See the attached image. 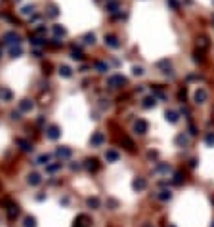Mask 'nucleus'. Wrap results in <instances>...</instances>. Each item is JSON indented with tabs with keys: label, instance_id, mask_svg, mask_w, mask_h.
<instances>
[{
	"label": "nucleus",
	"instance_id": "f257e3e1",
	"mask_svg": "<svg viewBox=\"0 0 214 227\" xmlns=\"http://www.w3.org/2000/svg\"><path fill=\"white\" fill-rule=\"evenodd\" d=\"M126 82V78L122 76V75H115V76H111L109 80H107V84L111 86V88H119V86H122Z\"/></svg>",
	"mask_w": 214,
	"mask_h": 227
},
{
	"label": "nucleus",
	"instance_id": "f03ea898",
	"mask_svg": "<svg viewBox=\"0 0 214 227\" xmlns=\"http://www.w3.org/2000/svg\"><path fill=\"white\" fill-rule=\"evenodd\" d=\"M4 40H6L8 44H21V36L17 35L15 31H12V32H6V35H4Z\"/></svg>",
	"mask_w": 214,
	"mask_h": 227
},
{
	"label": "nucleus",
	"instance_id": "7ed1b4c3",
	"mask_svg": "<svg viewBox=\"0 0 214 227\" xmlns=\"http://www.w3.org/2000/svg\"><path fill=\"white\" fill-rule=\"evenodd\" d=\"M105 46L117 50V48H120V42H119V38L113 36V35H105Z\"/></svg>",
	"mask_w": 214,
	"mask_h": 227
},
{
	"label": "nucleus",
	"instance_id": "20e7f679",
	"mask_svg": "<svg viewBox=\"0 0 214 227\" xmlns=\"http://www.w3.org/2000/svg\"><path fill=\"white\" fill-rule=\"evenodd\" d=\"M207 99H208L207 90H205V88H199L197 92H195V101H197V103H205Z\"/></svg>",
	"mask_w": 214,
	"mask_h": 227
},
{
	"label": "nucleus",
	"instance_id": "39448f33",
	"mask_svg": "<svg viewBox=\"0 0 214 227\" xmlns=\"http://www.w3.org/2000/svg\"><path fill=\"white\" fill-rule=\"evenodd\" d=\"M90 141H92V145H94V147H99V145H103L105 135L101 134V132H96V134L92 135V139H90Z\"/></svg>",
	"mask_w": 214,
	"mask_h": 227
},
{
	"label": "nucleus",
	"instance_id": "423d86ee",
	"mask_svg": "<svg viewBox=\"0 0 214 227\" xmlns=\"http://www.w3.org/2000/svg\"><path fill=\"white\" fill-rule=\"evenodd\" d=\"M21 54H23L21 44H10V55H12V58H19Z\"/></svg>",
	"mask_w": 214,
	"mask_h": 227
},
{
	"label": "nucleus",
	"instance_id": "0eeeda50",
	"mask_svg": "<svg viewBox=\"0 0 214 227\" xmlns=\"http://www.w3.org/2000/svg\"><path fill=\"white\" fill-rule=\"evenodd\" d=\"M19 111H21V113H29V111H33V101H29V99L19 101Z\"/></svg>",
	"mask_w": 214,
	"mask_h": 227
},
{
	"label": "nucleus",
	"instance_id": "6e6552de",
	"mask_svg": "<svg viewBox=\"0 0 214 227\" xmlns=\"http://www.w3.org/2000/svg\"><path fill=\"white\" fill-rule=\"evenodd\" d=\"M46 135H48L50 139H58V138H59V128H58V126H50V128L46 130Z\"/></svg>",
	"mask_w": 214,
	"mask_h": 227
},
{
	"label": "nucleus",
	"instance_id": "1a4fd4ad",
	"mask_svg": "<svg viewBox=\"0 0 214 227\" xmlns=\"http://www.w3.org/2000/svg\"><path fill=\"white\" fill-rule=\"evenodd\" d=\"M134 128H136L138 134H145V132H147V122H145V120H138Z\"/></svg>",
	"mask_w": 214,
	"mask_h": 227
},
{
	"label": "nucleus",
	"instance_id": "9d476101",
	"mask_svg": "<svg viewBox=\"0 0 214 227\" xmlns=\"http://www.w3.org/2000/svg\"><path fill=\"white\" fill-rule=\"evenodd\" d=\"M155 103H157L155 96H147V97L143 99V107H145V109H151V107H155Z\"/></svg>",
	"mask_w": 214,
	"mask_h": 227
},
{
	"label": "nucleus",
	"instance_id": "9b49d317",
	"mask_svg": "<svg viewBox=\"0 0 214 227\" xmlns=\"http://www.w3.org/2000/svg\"><path fill=\"white\" fill-rule=\"evenodd\" d=\"M8 216H10V220H14L19 216V208L15 206V204H10V208H8Z\"/></svg>",
	"mask_w": 214,
	"mask_h": 227
},
{
	"label": "nucleus",
	"instance_id": "f8f14e48",
	"mask_svg": "<svg viewBox=\"0 0 214 227\" xmlns=\"http://www.w3.org/2000/svg\"><path fill=\"white\" fill-rule=\"evenodd\" d=\"M86 168L90 170V172H96V170H98V161H96V158H88V161H86Z\"/></svg>",
	"mask_w": 214,
	"mask_h": 227
},
{
	"label": "nucleus",
	"instance_id": "ddd939ff",
	"mask_svg": "<svg viewBox=\"0 0 214 227\" xmlns=\"http://www.w3.org/2000/svg\"><path fill=\"white\" fill-rule=\"evenodd\" d=\"M145 185H147V183H145V179H142V178H138L136 181H134V189H136V191H143Z\"/></svg>",
	"mask_w": 214,
	"mask_h": 227
},
{
	"label": "nucleus",
	"instance_id": "4468645a",
	"mask_svg": "<svg viewBox=\"0 0 214 227\" xmlns=\"http://www.w3.org/2000/svg\"><path fill=\"white\" fill-rule=\"evenodd\" d=\"M19 14L21 15H33V14H35V6H23L19 10Z\"/></svg>",
	"mask_w": 214,
	"mask_h": 227
},
{
	"label": "nucleus",
	"instance_id": "2eb2a0df",
	"mask_svg": "<svg viewBox=\"0 0 214 227\" xmlns=\"http://www.w3.org/2000/svg\"><path fill=\"white\" fill-rule=\"evenodd\" d=\"M105 158H107V161H111V162H117L119 161V153L117 151H107L105 153Z\"/></svg>",
	"mask_w": 214,
	"mask_h": 227
},
{
	"label": "nucleus",
	"instance_id": "dca6fc26",
	"mask_svg": "<svg viewBox=\"0 0 214 227\" xmlns=\"http://www.w3.org/2000/svg\"><path fill=\"white\" fill-rule=\"evenodd\" d=\"M0 97H2L4 101H10V99H12V92L6 90V88H0Z\"/></svg>",
	"mask_w": 214,
	"mask_h": 227
},
{
	"label": "nucleus",
	"instance_id": "f3484780",
	"mask_svg": "<svg viewBox=\"0 0 214 227\" xmlns=\"http://www.w3.org/2000/svg\"><path fill=\"white\" fill-rule=\"evenodd\" d=\"M86 221H88L86 216H81V218L75 221V225H73V227H88V223H86Z\"/></svg>",
	"mask_w": 214,
	"mask_h": 227
},
{
	"label": "nucleus",
	"instance_id": "a211bd4d",
	"mask_svg": "<svg viewBox=\"0 0 214 227\" xmlns=\"http://www.w3.org/2000/svg\"><path fill=\"white\" fill-rule=\"evenodd\" d=\"M59 75L63 76V78H69L73 73H71V69H69V67H67V65H63V67H59Z\"/></svg>",
	"mask_w": 214,
	"mask_h": 227
},
{
	"label": "nucleus",
	"instance_id": "6ab92c4d",
	"mask_svg": "<svg viewBox=\"0 0 214 227\" xmlns=\"http://www.w3.org/2000/svg\"><path fill=\"white\" fill-rule=\"evenodd\" d=\"M96 69H98L99 73H107V71H109V65L103 63V61H98V63H96Z\"/></svg>",
	"mask_w": 214,
	"mask_h": 227
},
{
	"label": "nucleus",
	"instance_id": "aec40b11",
	"mask_svg": "<svg viewBox=\"0 0 214 227\" xmlns=\"http://www.w3.org/2000/svg\"><path fill=\"white\" fill-rule=\"evenodd\" d=\"M58 156L59 158H69L71 156V149H65V147L63 149H58Z\"/></svg>",
	"mask_w": 214,
	"mask_h": 227
},
{
	"label": "nucleus",
	"instance_id": "412c9836",
	"mask_svg": "<svg viewBox=\"0 0 214 227\" xmlns=\"http://www.w3.org/2000/svg\"><path fill=\"white\" fill-rule=\"evenodd\" d=\"M54 32H55V36H65V27H61V25H54Z\"/></svg>",
	"mask_w": 214,
	"mask_h": 227
},
{
	"label": "nucleus",
	"instance_id": "4be33fe9",
	"mask_svg": "<svg viewBox=\"0 0 214 227\" xmlns=\"http://www.w3.org/2000/svg\"><path fill=\"white\" fill-rule=\"evenodd\" d=\"M71 58L76 59V61H81V59H82V52H78L76 46H73V50H71Z\"/></svg>",
	"mask_w": 214,
	"mask_h": 227
},
{
	"label": "nucleus",
	"instance_id": "5701e85b",
	"mask_svg": "<svg viewBox=\"0 0 214 227\" xmlns=\"http://www.w3.org/2000/svg\"><path fill=\"white\" fill-rule=\"evenodd\" d=\"M29 183H31V185H38V183H40V176H38V174H31V176H29Z\"/></svg>",
	"mask_w": 214,
	"mask_h": 227
},
{
	"label": "nucleus",
	"instance_id": "b1692460",
	"mask_svg": "<svg viewBox=\"0 0 214 227\" xmlns=\"http://www.w3.org/2000/svg\"><path fill=\"white\" fill-rule=\"evenodd\" d=\"M117 10H119V2H115V0H113V2H109V4H107V12L115 14Z\"/></svg>",
	"mask_w": 214,
	"mask_h": 227
},
{
	"label": "nucleus",
	"instance_id": "393cba45",
	"mask_svg": "<svg viewBox=\"0 0 214 227\" xmlns=\"http://www.w3.org/2000/svg\"><path fill=\"white\" fill-rule=\"evenodd\" d=\"M31 44H33V46H37V48H40V46H44L46 42H42V38H38V36H33V38H31Z\"/></svg>",
	"mask_w": 214,
	"mask_h": 227
},
{
	"label": "nucleus",
	"instance_id": "a878e982",
	"mask_svg": "<svg viewBox=\"0 0 214 227\" xmlns=\"http://www.w3.org/2000/svg\"><path fill=\"white\" fill-rule=\"evenodd\" d=\"M19 145H21V149H23V151H33V145L29 141H25V139H19Z\"/></svg>",
	"mask_w": 214,
	"mask_h": 227
},
{
	"label": "nucleus",
	"instance_id": "bb28decb",
	"mask_svg": "<svg viewBox=\"0 0 214 227\" xmlns=\"http://www.w3.org/2000/svg\"><path fill=\"white\" fill-rule=\"evenodd\" d=\"M82 40H84V44H94V42H96V36L92 35V32H88V35H84Z\"/></svg>",
	"mask_w": 214,
	"mask_h": 227
},
{
	"label": "nucleus",
	"instance_id": "cd10ccee",
	"mask_svg": "<svg viewBox=\"0 0 214 227\" xmlns=\"http://www.w3.org/2000/svg\"><path fill=\"white\" fill-rule=\"evenodd\" d=\"M48 161H50V155H40L37 158V164H48Z\"/></svg>",
	"mask_w": 214,
	"mask_h": 227
},
{
	"label": "nucleus",
	"instance_id": "c85d7f7f",
	"mask_svg": "<svg viewBox=\"0 0 214 227\" xmlns=\"http://www.w3.org/2000/svg\"><path fill=\"white\" fill-rule=\"evenodd\" d=\"M166 120H170V122H178V115L174 111H168L166 113Z\"/></svg>",
	"mask_w": 214,
	"mask_h": 227
},
{
	"label": "nucleus",
	"instance_id": "c756f323",
	"mask_svg": "<svg viewBox=\"0 0 214 227\" xmlns=\"http://www.w3.org/2000/svg\"><path fill=\"white\" fill-rule=\"evenodd\" d=\"M23 227H37V221H35V218H25V223H23Z\"/></svg>",
	"mask_w": 214,
	"mask_h": 227
},
{
	"label": "nucleus",
	"instance_id": "7c9ffc66",
	"mask_svg": "<svg viewBox=\"0 0 214 227\" xmlns=\"http://www.w3.org/2000/svg\"><path fill=\"white\" fill-rule=\"evenodd\" d=\"M46 14H48V17H58V15H59L58 8H54V6H52V8H48V12H46Z\"/></svg>",
	"mask_w": 214,
	"mask_h": 227
},
{
	"label": "nucleus",
	"instance_id": "2f4dec72",
	"mask_svg": "<svg viewBox=\"0 0 214 227\" xmlns=\"http://www.w3.org/2000/svg\"><path fill=\"white\" fill-rule=\"evenodd\" d=\"M176 143H178V145H187V138H186L184 134H180L178 138H176Z\"/></svg>",
	"mask_w": 214,
	"mask_h": 227
},
{
	"label": "nucleus",
	"instance_id": "473e14b6",
	"mask_svg": "<svg viewBox=\"0 0 214 227\" xmlns=\"http://www.w3.org/2000/svg\"><path fill=\"white\" fill-rule=\"evenodd\" d=\"M88 206H90V208H98V206H99V200H98L96 197H94V199H88Z\"/></svg>",
	"mask_w": 214,
	"mask_h": 227
},
{
	"label": "nucleus",
	"instance_id": "72a5a7b5",
	"mask_svg": "<svg viewBox=\"0 0 214 227\" xmlns=\"http://www.w3.org/2000/svg\"><path fill=\"white\" fill-rule=\"evenodd\" d=\"M35 32H37V35H46V32H48V29L44 27V25H38V27L35 29Z\"/></svg>",
	"mask_w": 214,
	"mask_h": 227
},
{
	"label": "nucleus",
	"instance_id": "f704fd0d",
	"mask_svg": "<svg viewBox=\"0 0 214 227\" xmlns=\"http://www.w3.org/2000/svg\"><path fill=\"white\" fill-rule=\"evenodd\" d=\"M61 168V162H55V164H50L46 170H48V172H55V170H59Z\"/></svg>",
	"mask_w": 214,
	"mask_h": 227
},
{
	"label": "nucleus",
	"instance_id": "c9c22d12",
	"mask_svg": "<svg viewBox=\"0 0 214 227\" xmlns=\"http://www.w3.org/2000/svg\"><path fill=\"white\" fill-rule=\"evenodd\" d=\"M159 199H161V200H168V199H170V191H161Z\"/></svg>",
	"mask_w": 214,
	"mask_h": 227
},
{
	"label": "nucleus",
	"instance_id": "e433bc0d",
	"mask_svg": "<svg viewBox=\"0 0 214 227\" xmlns=\"http://www.w3.org/2000/svg\"><path fill=\"white\" fill-rule=\"evenodd\" d=\"M132 73L136 75V76H142V75H143V69H142V67H134V69H132Z\"/></svg>",
	"mask_w": 214,
	"mask_h": 227
},
{
	"label": "nucleus",
	"instance_id": "4c0bfd02",
	"mask_svg": "<svg viewBox=\"0 0 214 227\" xmlns=\"http://www.w3.org/2000/svg\"><path fill=\"white\" fill-rule=\"evenodd\" d=\"M207 145H214V134H208L207 135Z\"/></svg>",
	"mask_w": 214,
	"mask_h": 227
},
{
	"label": "nucleus",
	"instance_id": "58836bf2",
	"mask_svg": "<svg viewBox=\"0 0 214 227\" xmlns=\"http://www.w3.org/2000/svg\"><path fill=\"white\" fill-rule=\"evenodd\" d=\"M12 118H17V120H19V118H21V111H14V113H12Z\"/></svg>",
	"mask_w": 214,
	"mask_h": 227
},
{
	"label": "nucleus",
	"instance_id": "ea45409f",
	"mask_svg": "<svg viewBox=\"0 0 214 227\" xmlns=\"http://www.w3.org/2000/svg\"><path fill=\"white\" fill-rule=\"evenodd\" d=\"M168 4H170L174 10H178V2H176V0H168Z\"/></svg>",
	"mask_w": 214,
	"mask_h": 227
},
{
	"label": "nucleus",
	"instance_id": "a19ab883",
	"mask_svg": "<svg viewBox=\"0 0 214 227\" xmlns=\"http://www.w3.org/2000/svg\"><path fill=\"white\" fill-rule=\"evenodd\" d=\"M143 227H151V225H143Z\"/></svg>",
	"mask_w": 214,
	"mask_h": 227
},
{
	"label": "nucleus",
	"instance_id": "79ce46f5",
	"mask_svg": "<svg viewBox=\"0 0 214 227\" xmlns=\"http://www.w3.org/2000/svg\"><path fill=\"white\" fill-rule=\"evenodd\" d=\"M0 55H2V50H0Z\"/></svg>",
	"mask_w": 214,
	"mask_h": 227
},
{
	"label": "nucleus",
	"instance_id": "37998d69",
	"mask_svg": "<svg viewBox=\"0 0 214 227\" xmlns=\"http://www.w3.org/2000/svg\"><path fill=\"white\" fill-rule=\"evenodd\" d=\"M212 227H214V223H212Z\"/></svg>",
	"mask_w": 214,
	"mask_h": 227
}]
</instances>
